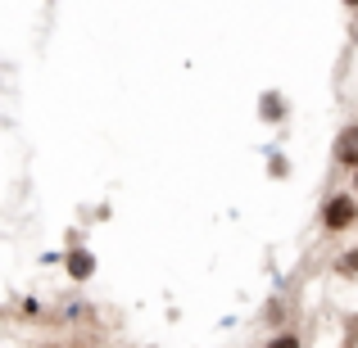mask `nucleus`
<instances>
[{"mask_svg":"<svg viewBox=\"0 0 358 348\" xmlns=\"http://www.w3.org/2000/svg\"><path fill=\"white\" fill-rule=\"evenodd\" d=\"M263 348H304V340H299L295 331H277V335H272V340L263 344Z\"/></svg>","mask_w":358,"mask_h":348,"instance_id":"0eeeda50","label":"nucleus"},{"mask_svg":"<svg viewBox=\"0 0 358 348\" xmlns=\"http://www.w3.org/2000/svg\"><path fill=\"white\" fill-rule=\"evenodd\" d=\"M341 5H345V9H358V0H341Z\"/></svg>","mask_w":358,"mask_h":348,"instance_id":"9d476101","label":"nucleus"},{"mask_svg":"<svg viewBox=\"0 0 358 348\" xmlns=\"http://www.w3.org/2000/svg\"><path fill=\"white\" fill-rule=\"evenodd\" d=\"M64 271H69L73 285H87V280L100 271V258L91 249H64Z\"/></svg>","mask_w":358,"mask_h":348,"instance_id":"7ed1b4c3","label":"nucleus"},{"mask_svg":"<svg viewBox=\"0 0 358 348\" xmlns=\"http://www.w3.org/2000/svg\"><path fill=\"white\" fill-rule=\"evenodd\" d=\"M331 163L345 167V172H354V167H358V122H350V127L336 131V140H331Z\"/></svg>","mask_w":358,"mask_h":348,"instance_id":"f03ea898","label":"nucleus"},{"mask_svg":"<svg viewBox=\"0 0 358 348\" xmlns=\"http://www.w3.org/2000/svg\"><path fill=\"white\" fill-rule=\"evenodd\" d=\"M286 172H290V158L281 154V149H268V176H277V181H281Z\"/></svg>","mask_w":358,"mask_h":348,"instance_id":"423d86ee","label":"nucleus"},{"mask_svg":"<svg viewBox=\"0 0 358 348\" xmlns=\"http://www.w3.org/2000/svg\"><path fill=\"white\" fill-rule=\"evenodd\" d=\"M259 118L268 122V127H281V122L290 118L286 96H281V91H263V96H259Z\"/></svg>","mask_w":358,"mask_h":348,"instance_id":"20e7f679","label":"nucleus"},{"mask_svg":"<svg viewBox=\"0 0 358 348\" xmlns=\"http://www.w3.org/2000/svg\"><path fill=\"white\" fill-rule=\"evenodd\" d=\"M336 276H345V280L358 276V249H345L341 258H336Z\"/></svg>","mask_w":358,"mask_h":348,"instance_id":"39448f33","label":"nucleus"},{"mask_svg":"<svg viewBox=\"0 0 358 348\" xmlns=\"http://www.w3.org/2000/svg\"><path fill=\"white\" fill-rule=\"evenodd\" d=\"M350 190L358 195V167H354V176H350Z\"/></svg>","mask_w":358,"mask_h":348,"instance_id":"1a4fd4ad","label":"nucleus"},{"mask_svg":"<svg viewBox=\"0 0 358 348\" xmlns=\"http://www.w3.org/2000/svg\"><path fill=\"white\" fill-rule=\"evenodd\" d=\"M82 317H87V308H82V303H69V308H64V321H82Z\"/></svg>","mask_w":358,"mask_h":348,"instance_id":"6e6552de","label":"nucleus"},{"mask_svg":"<svg viewBox=\"0 0 358 348\" xmlns=\"http://www.w3.org/2000/svg\"><path fill=\"white\" fill-rule=\"evenodd\" d=\"M317 227L327 235H345L358 227V195L354 190H336L322 199V213H317Z\"/></svg>","mask_w":358,"mask_h":348,"instance_id":"f257e3e1","label":"nucleus"}]
</instances>
